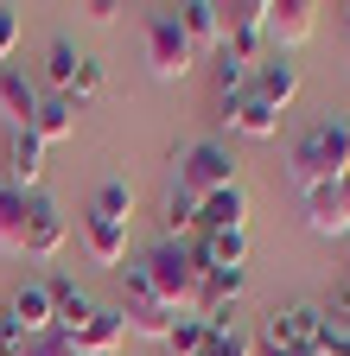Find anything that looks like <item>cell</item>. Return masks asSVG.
<instances>
[{
	"mask_svg": "<svg viewBox=\"0 0 350 356\" xmlns=\"http://www.w3.org/2000/svg\"><path fill=\"white\" fill-rule=\"evenodd\" d=\"M305 229H312V236H350L344 229V197H337V185L305 191Z\"/></svg>",
	"mask_w": 350,
	"mask_h": 356,
	"instance_id": "44dd1931",
	"label": "cell"
},
{
	"mask_svg": "<svg viewBox=\"0 0 350 356\" xmlns=\"http://www.w3.org/2000/svg\"><path fill=\"white\" fill-rule=\"evenodd\" d=\"M141 274H147V286H153V299H159V305H172V312H191L204 267H198V254H191L185 242H159V248L141 261Z\"/></svg>",
	"mask_w": 350,
	"mask_h": 356,
	"instance_id": "7a4b0ae2",
	"label": "cell"
},
{
	"mask_svg": "<svg viewBox=\"0 0 350 356\" xmlns=\"http://www.w3.org/2000/svg\"><path fill=\"white\" fill-rule=\"evenodd\" d=\"M337 197H344V229H350V178H344V185H337Z\"/></svg>",
	"mask_w": 350,
	"mask_h": 356,
	"instance_id": "d6a6232c",
	"label": "cell"
},
{
	"mask_svg": "<svg viewBox=\"0 0 350 356\" xmlns=\"http://www.w3.org/2000/svg\"><path fill=\"white\" fill-rule=\"evenodd\" d=\"M26 356H77V350H70V337L45 331V337H32V343H26Z\"/></svg>",
	"mask_w": 350,
	"mask_h": 356,
	"instance_id": "1f68e13d",
	"label": "cell"
},
{
	"mask_svg": "<svg viewBox=\"0 0 350 356\" xmlns=\"http://www.w3.org/2000/svg\"><path fill=\"white\" fill-rule=\"evenodd\" d=\"M90 210L127 222V216H134V185H127V178H109V185H96V204H90Z\"/></svg>",
	"mask_w": 350,
	"mask_h": 356,
	"instance_id": "484cf974",
	"label": "cell"
},
{
	"mask_svg": "<svg viewBox=\"0 0 350 356\" xmlns=\"http://www.w3.org/2000/svg\"><path fill=\"white\" fill-rule=\"evenodd\" d=\"M32 134H38V147H64V140H77V108H70L64 96H45V89H38Z\"/></svg>",
	"mask_w": 350,
	"mask_h": 356,
	"instance_id": "e0dca14e",
	"label": "cell"
},
{
	"mask_svg": "<svg viewBox=\"0 0 350 356\" xmlns=\"http://www.w3.org/2000/svg\"><path fill=\"white\" fill-rule=\"evenodd\" d=\"M191 64H198V51H191V38L179 32V13H172V7H153L147 13V70L159 83H185Z\"/></svg>",
	"mask_w": 350,
	"mask_h": 356,
	"instance_id": "277c9868",
	"label": "cell"
},
{
	"mask_svg": "<svg viewBox=\"0 0 350 356\" xmlns=\"http://www.w3.org/2000/svg\"><path fill=\"white\" fill-rule=\"evenodd\" d=\"M102 89H109V70H102L96 58H83V64H77V83H70V96H64V102H70V108H90V102H102Z\"/></svg>",
	"mask_w": 350,
	"mask_h": 356,
	"instance_id": "d4e9b609",
	"label": "cell"
},
{
	"mask_svg": "<svg viewBox=\"0 0 350 356\" xmlns=\"http://www.w3.org/2000/svg\"><path fill=\"white\" fill-rule=\"evenodd\" d=\"M77 64H83V51H77L70 38H51V44H45V96H70Z\"/></svg>",
	"mask_w": 350,
	"mask_h": 356,
	"instance_id": "7402d4cb",
	"label": "cell"
},
{
	"mask_svg": "<svg viewBox=\"0 0 350 356\" xmlns=\"http://www.w3.org/2000/svg\"><path fill=\"white\" fill-rule=\"evenodd\" d=\"M83 254H90L96 267H121L127 261V222H115V216H83Z\"/></svg>",
	"mask_w": 350,
	"mask_h": 356,
	"instance_id": "4fadbf2b",
	"label": "cell"
},
{
	"mask_svg": "<svg viewBox=\"0 0 350 356\" xmlns=\"http://www.w3.org/2000/svg\"><path fill=\"white\" fill-rule=\"evenodd\" d=\"M312 356H350V325H319V343H312Z\"/></svg>",
	"mask_w": 350,
	"mask_h": 356,
	"instance_id": "83f0119b",
	"label": "cell"
},
{
	"mask_svg": "<svg viewBox=\"0 0 350 356\" xmlns=\"http://www.w3.org/2000/svg\"><path fill=\"white\" fill-rule=\"evenodd\" d=\"M7 172H13V185H19L26 197L45 185V147H38L32 127H13V140H7Z\"/></svg>",
	"mask_w": 350,
	"mask_h": 356,
	"instance_id": "5bb4252c",
	"label": "cell"
},
{
	"mask_svg": "<svg viewBox=\"0 0 350 356\" xmlns=\"http://www.w3.org/2000/svg\"><path fill=\"white\" fill-rule=\"evenodd\" d=\"M70 242V222L64 210L45 197V191H32V222H26V261H58Z\"/></svg>",
	"mask_w": 350,
	"mask_h": 356,
	"instance_id": "9c48e42d",
	"label": "cell"
},
{
	"mask_svg": "<svg viewBox=\"0 0 350 356\" xmlns=\"http://www.w3.org/2000/svg\"><path fill=\"white\" fill-rule=\"evenodd\" d=\"M216 13H223V44H216V51L255 70L261 58H268V32H261V13H268V0H236V7H216Z\"/></svg>",
	"mask_w": 350,
	"mask_h": 356,
	"instance_id": "8992f818",
	"label": "cell"
},
{
	"mask_svg": "<svg viewBox=\"0 0 350 356\" xmlns=\"http://www.w3.org/2000/svg\"><path fill=\"white\" fill-rule=\"evenodd\" d=\"M319 325H325V305H274L268 318H261L255 331V350H268V356H312L319 343Z\"/></svg>",
	"mask_w": 350,
	"mask_h": 356,
	"instance_id": "3957f363",
	"label": "cell"
},
{
	"mask_svg": "<svg viewBox=\"0 0 350 356\" xmlns=\"http://www.w3.org/2000/svg\"><path fill=\"white\" fill-rule=\"evenodd\" d=\"M344 13H350V0H344Z\"/></svg>",
	"mask_w": 350,
	"mask_h": 356,
	"instance_id": "836d02e7",
	"label": "cell"
},
{
	"mask_svg": "<svg viewBox=\"0 0 350 356\" xmlns=\"http://www.w3.org/2000/svg\"><path fill=\"white\" fill-rule=\"evenodd\" d=\"M121 343H127V318H121V305H96V312H90V325L70 337L77 356H115Z\"/></svg>",
	"mask_w": 350,
	"mask_h": 356,
	"instance_id": "7c38bea8",
	"label": "cell"
},
{
	"mask_svg": "<svg viewBox=\"0 0 350 356\" xmlns=\"http://www.w3.org/2000/svg\"><path fill=\"white\" fill-rule=\"evenodd\" d=\"M248 89H255V96H261V102H274V108L287 115V102L299 96V64H293L287 51H268V58H261V64H255V76H248Z\"/></svg>",
	"mask_w": 350,
	"mask_h": 356,
	"instance_id": "8fae6325",
	"label": "cell"
},
{
	"mask_svg": "<svg viewBox=\"0 0 350 356\" xmlns=\"http://www.w3.org/2000/svg\"><path fill=\"white\" fill-rule=\"evenodd\" d=\"M198 267L204 274H230V267H248V229H216V236H198Z\"/></svg>",
	"mask_w": 350,
	"mask_h": 356,
	"instance_id": "9a60e30c",
	"label": "cell"
},
{
	"mask_svg": "<svg viewBox=\"0 0 350 356\" xmlns=\"http://www.w3.org/2000/svg\"><path fill=\"white\" fill-rule=\"evenodd\" d=\"M0 325H7L13 337H45L51 331V286L45 280H26V286H13V299L0 305Z\"/></svg>",
	"mask_w": 350,
	"mask_h": 356,
	"instance_id": "52a82bcc",
	"label": "cell"
},
{
	"mask_svg": "<svg viewBox=\"0 0 350 356\" xmlns=\"http://www.w3.org/2000/svg\"><path fill=\"white\" fill-rule=\"evenodd\" d=\"M13 44H19V13H13V7H0V70H7Z\"/></svg>",
	"mask_w": 350,
	"mask_h": 356,
	"instance_id": "4dcf8cb0",
	"label": "cell"
},
{
	"mask_svg": "<svg viewBox=\"0 0 350 356\" xmlns=\"http://www.w3.org/2000/svg\"><path fill=\"white\" fill-rule=\"evenodd\" d=\"M0 115H7L13 127H32V115H38V83L26 76V70H0Z\"/></svg>",
	"mask_w": 350,
	"mask_h": 356,
	"instance_id": "d6986e66",
	"label": "cell"
},
{
	"mask_svg": "<svg viewBox=\"0 0 350 356\" xmlns=\"http://www.w3.org/2000/svg\"><path fill=\"white\" fill-rule=\"evenodd\" d=\"M26 222H32V197L19 185H0V254H26Z\"/></svg>",
	"mask_w": 350,
	"mask_h": 356,
	"instance_id": "ac0fdd59",
	"label": "cell"
},
{
	"mask_svg": "<svg viewBox=\"0 0 350 356\" xmlns=\"http://www.w3.org/2000/svg\"><path fill=\"white\" fill-rule=\"evenodd\" d=\"M172 165H179V185H185L191 197H210V191L236 185V159H230L223 140H191V147L172 153Z\"/></svg>",
	"mask_w": 350,
	"mask_h": 356,
	"instance_id": "5b68a950",
	"label": "cell"
},
{
	"mask_svg": "<svg viewBox=\"0 0 350 356\" xmlns=\"http://www.w3.org/2000/svg\"><path fill=\"white\" fill-rule=\"evenodd\" d=\"M159 222H166V242H185V229H198V197H191L185 185H172V191H166Z\"/></svg>",
	"mask_w": 350,
	"mask_h": 356,
	"instance_id": "cb8c5ba5",
	"label": "cell"
},
{
	"mask_svg": "<svg viewBox=\"0 0 350 356\" xmlns=\"http://www.w3.org/2000/svg\"><path fill=\"white\" fill-rule=\"evenodd\" d=\"M350 178V121L331 115L319 127H305L299 140L287 147V185L305 197V191H319V185H344Z\"/></svg>",
	"mask_w": 350,
	"mask_h": 356,
	"instance_id": "6da1fadb",
	"label": "cell"
},
{
	"mask_svg": "<svg viewBox=\"0 0 350 356\" xmlns=\"http://www.w3.org/2000/svg\"><path fill=\"white\" fill-rule=\"evenodd\" d=\"M216 229H248V191H242V178L223 191H210L198 197V236H216Z\"/></svg>",
	"mask_w": 350,
	"mask_h": 356,
	"instance_id": "30bf717a",
	"label": "cell"
},
{
	"mask_svg": "<svg viewBox=\"0 0 350 356\" xmlns=\"http://www.w3.org/2000/svg\"><path fill=\"white\" fill-rule=\"evenodd\" d=\"M77 13H83V19H90V26H115V19H121L127 7H121V0H83V7H77Z\"/></svg>",
	"mask_w": 350,
	"mask_h": 356,
	"instance_id": "f1b7e54d",
	"label": "cell"
},
{
	"mask_svg": "<svg viewBox=\"0 0 350 356\" xmlns=\"http://www.w3.org/2000/svg\"><path fill=\"white\" fill-rule=\"evenodd\" d=\"M230 134H242V140H274V134H280V108H274V102H261L255 89H248V96H236Z\"/></svg>",
	"mask_w": 350,
	"mask_h": 356,
	"instance_id": "ffe728a7",
	"label": "cell"
},
{
	"mask_svg": "<svg viewBox=\"0 0 350 356\" xmlns=\"http://www.w3.org/2000/svg\"><path fill=\"white\" fill-rule=\"evenodd\" d=\"M204 343H210V325L198 312H179L172 331H166V356H204Z\"/></svg>",
	"mask_w": 350,
	"mask_h": 356,
	"instance_id": "603a6c76",
	"label": "cell"
},
{
	"mask_svg": "<svg viewBox=\"0 0 350 356\" xmlns=\"http://www.w3.org/2000/svg\"><path fill=\"white\" fill-rule=\"evenodd\" d=\"M312 26H319V7H312V0H268V13H261L268 51H293V44H305Z\"/></svg>",
	"mask_w": 350,
	"mask_h": 356,
	"instance_id": "ba28073f",
	"label": "cell"
},
{
	"mask_svg": "<svg viewBox=\"0 0 350 356\" xmlns=\"http://www.w3.org/2000/svg\"><path fill=\"white\" fill-rule=\"evenodd\" d=\"M172 13H179V32L191 38L198 58L223 44V13H216V0H185V7H172Z\"/></svg>",
	"mask_w": 350,
	"mask_h": 356,
	"instance_id": "2e32d148",
	"label": "cell"
},
{
	"mask_svg": "<svg viewBox=\"0 0 350 356\" xmlns=\"http://www.w3.org/2000/svg\"><path fill=\"white\" fill-rule=\"evenodd\" d=\"M325 318H331V325H350V274L331 286V299H325Z\"/></svg>",
	"mask_w": 350,
	"mask_h": 356,
	"instance_id": "f546056e",
	"label": "cell"
},
{
	"mask_svg": "<svg viewBox=\"0 0 350 356\" xmlns=\"http://www.w3.org/2000/svg\"><path fill=\"white\" fill-rule=\"evenodd\" d=\"M204 356H255V331H242V325H223V331H210Z\"/></svg>",
	"mask_w": 350,
	"mask_h": 356,
	"instance_id": "4316f807",
	"label": "cell"
}]
</instances>
